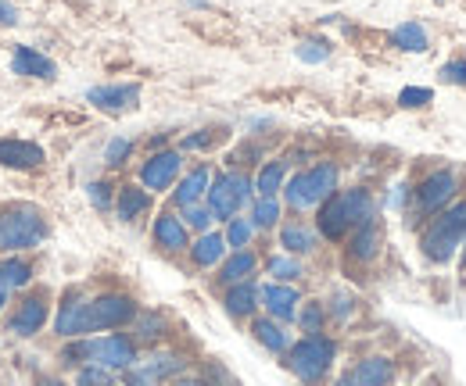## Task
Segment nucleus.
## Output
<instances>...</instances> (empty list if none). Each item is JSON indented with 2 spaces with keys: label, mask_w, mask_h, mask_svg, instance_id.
<instances>
[{
  "label": "nucleus",
  "mask_w": 466,
  "mask_h": 386,
  "mask_svg": "<svg viewBox=\"0 0 466 386\" xmlns=\"http://www.w3.org/2000/svg\"><path fill=\"white\" fill-rule=\"evenodd\" d=\"M269 276H277L280 282H288V279L301 276V265L291 262V258H273V262H269Z\"/></svg>",
  "instance_id": "nucleus-33"
},
{
  "label": "nucleus",
  "mask_w": 466,
  "mask_h": 386,
  "mask_svg": "<svg viewBox=\"0 0 466 386\" xmlns=\"http://www.w3.org/2000/svg\"><path fill=\"white\" fill-rule=\"evenodd\" d=\"M301 322H305V330H309V332H319V322H323V312H319L316 304H309V308L301 312Z\"/></svg>",
  "instance_id": "nucleus-38"
},
{
  "label": "nucleus",
  "mask_w": 466,
  "mask_h": 386,
  "mask_svg": "<svg viewBox=\"0 0 466 386\" xmlns=\"http://www.w3.org/2000/svg\"><path fill=\"white\" fill-rule=\"evenodd\" d=\"M377 243H380V225L370 219L362 222V229L355 233V240H351V258H359V262H370L373 254H377Z\"/></svg>",
  "instance_id": "nucleus-21"
},
{
  "label": "nucleus",
  "mask_w": 466,
  "mask_h": 386,
  "mask_svg": "<svg viewBox=\"0 0 466 386\" xmlns=\"http://www.w3.org/2000/svg\"><path fill=\"white\" fill-rule=\"evenodd\" d=\"M463 265H466V251H463Z\"/></svg>",
  "instance_id": "nucleus-45"
},
{
  "label": "nucleus",
  "mask_w": 466,
  "mask_h": 386,
  "mask_svg": "<svg viewBox=\"0 0 466 386\" xmlns=\"http://www.w3.org/2000/svg\"><path fill=\"white\" fill-rule=\"evenodd\" d=\"M391 376H395V369H391L388 358H366V361H359V365L351 369L345 380H349L351 386H388Z\"/></svg>",
  "instance_id": "nucleus-16"
},
{
  "label": "nucleus",
  "mask_w": 466,
  "mask_h": 386,
  "mask_svg": "<svg viewBox=\"0 0 466 386\" xmlns=\"http://www.w3.org/2000/svg\"><path fill=\"white\" fill-rule=\"evenodd\" d=\"M251 233H255V222H251V219H230V229H227V243L240 251V247H248Z\"/></svg>",
  "instance_id": "nucleus-30"
},
{
  "label": "nucleus",
  "mask_w": 466,
  "mask_h": 386,
  "mask_svg": "<svg viewBox=\"0 0 466 386\" xmlns=\"http://www.w3.org/2000/svg\"><path fill=\"white\" fill-rule=\"evenodd\" d=\"M434 101V94L427 90V86H406L402 94H399V104L402 108H427Z\"/></svg>",
  "instance_id": "nucleus-32"
},
{
  "label": "nucleus",
  "mask_w": 466,
  "mask_h": 386,
  "mask_svg": "<svg viewBox=\"0 0 466 386\" xmlns=\"http://www.w3.org/2000/svg\"><path fill=\"white\" fill-rule=\"evenodd\" d=\"M255 272V254H248V251H237L233 258H227V265H223V282H248V276Z\"/></svg>",
  "instance_id": "nucleus-25"
},
{
  "label": "nucleus",
  "mask_w": 466,
  "mask_h": 386,
  "mask_svg": "<svg viewBox=\"0 0 466 386\" xmlns=\"http://www.w3.org/2000/svg\"><path fill=\"white\" fill-rule=\"evenodd\" d=\"M0 25H18V7L11 0H0Z\"/></svg>",
  "instance_id": "nucleus-40"
},
{
  "label": "nucleus",
  "mask_w": 466,
  "mask_h": 386,
  "mask_svg": "<svg viewBox=\"0 0 466 386\" xmlns=\"http://www.w3.org/2000/svg\"><path fill=\"white\" fill-rule=\"evenodd\" d=\"M29 279H33V269H29L22 258H4V262H0V312H4L7 297H11L15 290H22Z\"/></svg>",
  "instance_id": "nucleus-17"
},
{
  "label": "nucleus",
  "mask_w": 466,
  "mask_h": 386,
  "mask_svg": "<svg viewBox=\"0 0 466 386\" xmlns=\"http://www.w3.org/2000/svg\"><path fill=\"white\" fill-rule=\"evenodd\" d=\"M280 243H284L291 254H305V251H312V247H316V236H312L309 229H301V225H284Z\"/></svg>",
  "instance_id": "nucleus-26"
},
{
  "label": "nucleus",
  "mask_w": 466,
  "mask_h": 386,
  "mask_svg": "<svg viewBox=\"0 0 466 386\" xmlns=\"http://www.w3.org/2000/svg\"><path fill=\"white\" fill-rule=\"evenodd\" d=\"M391 44L409 51V54H420V51H427V33H423L420 22H402V25L391 33Z\"/></svg>",
  "instance_id": "nucleus-22"
},
{
  "label": "nucleus",
  "mask_w": 466,
  "mask_h": 386,
  "mask_svg": "<svg viewBox=\"0 0 466 386\" xmlns=\"http://www.w3.org/2000/svg\"><path fill=\"white\" fill-rule=\"evenodd\" d=\"M208 193V168H194L183 183H179V190H176V201L183 204V208H194L201 197Z\"/></svg>",
  "instance_id": "nucleus-19"
},
{
  "label": "nucleus",
  "mask_w": 466,
  "mask_h": 386,
  "mask_svg": "<svg viewBox=\"0 0 466 386\" xmlns=\"http://www.w3.org/2000/svg\"><path fill=\"white\" fill-rule=\"evenodd\" d=\"M90 361V365H97V369H133V361H137V351H133V343L126 340V336H101V340H86V343H79V347H72V351H65V361Z\"/></svg>",
  "instance_id": "nucleus-6"
},
{
  "label": "nucleus",
  "mask_w": 466,
  "mask_h": 386,
  "mask_svg": "<svg viewBox=\"0 0 466 386\" xmlns=\"http://www.w3.org/2000/svg\"><path fill=\"white\" fill-rule=\"evenodd\" d=\"M108 383H112L108 369H97V365L83 369V372H79V380H76V386H108Z\"/></svg>",
  "instance_id": "nucleus-35"
},
{
  "label": "nucleus",
  "mask_w": 466,
  "mask_h": 386,
  "mask_svg": "<svg viewBox=\"0 0 466 386\" xmlns=\"http://www.w3.org/2000/svg\"><path fill=\"white\" fill-rule=\"evenodd\" d=\"M248 201H251V183H248L244 175H237V172L219 175V179L208 186V212L219 215V219L237 215Z\"/></svg>",
  "instance_id": "nucleus-8"
},
{
  "label": "nucleus",
  "mask_w": 466,
  "mask_h": 386,
  "mask_svg": "<svg viewBox=\"0 0 466 386\" xmlns=\"http://www.w3.org/2000/svg\"><path fill=\"white\" fill-rule=\"evenodd\" d=\"M334 193H338V165H330V162L309 168V172H298L288 183V190H284V197H288V204L294 212L316 208V204L330 201Z\"/></svg>",
  "instance_id": "nucleus-4"
},
{
  "label": "nucleus",
  "mask_w": 466,
  "mask_h": 386,
  "mask_svg": "<svg viewBox=\"0 0 466 386\" xmlns=\"http://www.w3.org/2000/svg\"><path fill=\"white\" fill-rule=\"evenodd\" d=\"M129 151H133V144H129L126 136H116V140L108 144V151H105V162H108V165H122V162L129 158Z\"/></svg>",
  "instance_id": "nucleus-34"
},
{
  "label": "nucleus",
  "mask_w": 466,
  "mask_h": 386,
  "mask_svg": "<svg viewBox=\"0 0 466 386\" xmlns=\"http://www.w3.org/2000/svg\"><path fill=\"white\" fill-rule=\"evenodd\" d=\"M44 322H47V301L44 297H25L15 312H11V332H18V336H33V332L44 330Z\"/></svg>",
  "instance_id": "nucleus-13"
},
{
  "label": "nucleus",
  "mask_w": 466,
  "mask_h": 386,
  "mask_svg": "<svg viewBox=\"0 0 466 386\" xmlns=\"http://www.w3.org/2000/svg\"><path fill=\"white\" fill-rule=\"evenodd\" d=\"M147 204H151L147 190H140V186H126V190L118 193V219L133 222L140 212H147Z\"/></svg>",
  "instance_id": "nucleus-23"
},
{
  "label": "nucleus",
  "mask_w": 466,
  "mask_h": 386,
  "mask_svg": "<svg viewBox=\"0 0 466 386\" xmlns=\"http://www.w3.org/2000/svg\"><path fill=\"white\" fill-rule=\"evenodd\" d=\"M179 386H208V383H201V380H187V383H179Z\"/></svg>",
  "instance_id": "nucleus-43"
},
{
  "label": "nucleus",
  "mask_w": 466,
  "mask_h": 386,
  "mask_svg": "<svg viewBox=\"0 0 466 386\" xmlns=\"http://www.w3.org/2000/svg\"><path fill=\"white\" fill-rule=\"evenodd\" d=\"M133 315H137V304L122 293H101L94 301L65 297L58 319H55V330H58V336H83V332L126 326Z\"/></svg>",
  "instance_id": "nucleus-1"
},
{
  "label": "nucleus",
  "mask_w": 466,
  "mask_h": 386,
  "mask_svg": "<svg viewBox=\"0 0 466 386\" xmlns=\"http://www.w3.org/2000/svg\"><path fill=\"white\" fill-rule=\"evenodd\" d=\"M11 72H15V75H25V79H55V75H58V64L47 54H40V51L18 44V47L11 51Z\"/></svg>",
  "instance_id": "nucleus-11"
},
{
  "label": "nucleus",
  "mask_w": 466,
  "mask_h": 386,
  "mask_svg": "<svg viewBox=\"0 0 466 386\" xmlns=\"http://www.w3.org/2000/svg\"><path fill=\"white\" fill-rule=\"evenodd\" d=\"M155 240L166 251H183L187 247V225L176 219V215H158V222H155Z\"/></svg>",
  "instance_id": "nucleus-18"
},
{
  "label": "nucleus",
  "mask_w": 466,
  "mask_h": 386,
  "mask_svg": "<svg viewBox=\"0 0 466 386\" xmlns=\"http://www.w3.org/2000/svg\"><path fill=\"white\" fill-rule=\"evenodd\" d=\"M183 219L190 222L194 229H208V222H212V212H205V208H187V215Z\"/></svg>",
  "instance_id": "nucleus-39"
},
{
  "label": "nucleus",
  "mask_w": 466,
  "mask_h": 386,
  "mask_svg": "<svg viewBox=\"0 0 466 386\" xmlns=\"http://www.w3.org/2000/svg\"><path fill=\"white\" fill-rule=\"evenodd\" d=\"M255 336H258V343L269 347V351H288V332L280 330L277 322H269V319H258V322H255Z\"/></svg>",
  "instance_id": "nucleus-27"
},
{
  "label": "nucleus",
  "mask_w": 466,
  "mask_h": 386,
  "mask_svg": "<svg viewBox=\"0 0 466 386\" xmlns=\"http://www.w3.org/2000/svg\"><path fill=\"white\" fill-rule=\"evenodd\" d=\"M0 165L18 168V172L44 165V147L33 140H0Z\"/></svg>",
  "instance_id": "nucleus-14"
},
{
  "label": "nucleus",
  "mask_w": 466,
  "mask_h": 386,
  "mask_svg": "<svg viewBox=\"0 0 466 386\" xmlns=\"http://www.w3.org/2000/svg\"><path fill=\"white\" fill-rule=\"evenodd\" d=\"M262 304L269 308L273 319L291 322L294 315H298V290H294V286H284V282H273V286L262 290Z\"/></svg>",
  "instance_id": "nucleus-15"
},
{
  "label": "nucleus",
  "mask_w": 466,
  "mask_h": 386,
  "mask_svg": "<svg viewBox=\"0 0 466 386\" xmlns=\"http://www.w3.org/2000/svg\"><path fill=\"white\" fill-rule=\"evenodd\" d=\"M208 144H212V133H198V136L183 140V151H198V147H208Z\"/></svg>",
  "instance_id": "nucleus-41"
},
{
  "label": "nucleus",
  "mask_w": 466,
  "mask_h": 386,
  "mask_svg": "<svg viewBox=\"0 0 466 386\" xmlns=\"http://www.w3.org/2000/svg\"><path fill=\"white\" fill-rule=\"evenodd\" d=\"M86 101L94 108L112 111V114H122V111H133L137 101H140V86L137 83H118V86H94L86 90Z\"/></svg>",
  "instance_id": "nucleus-10"
},
{
  "label": "nucleus",
  "mask_w": 466,
  "mask_h": 386,
  "mask_svg": "<svg viewBox=\"0 0 466 386\" xmlns=\"http://www.w3.org/2000/svg\"><path fill=\"white\" fill-rule=\"evenodd\" d=\"M334 365V343L327 336H305L301 343L291 347V372L305 383H316L327 376V369Z\"/></svg>",
  "instance_id": "nucleus-7"
},
{
  "label": "nucleus",
  "mask_w": 466,
  "mask_h": 386,
  "mask_svg": "<svg viewBox=\"0 0 466 386\" xmlns=\"http://www.w3.org/2000/svg\"><path fill=\"white\" fill-rule=\"evenodd\" d=\"M334 386H351V383H349V380H338V383H334Z\"/></svg>",
  "instance_id": "nucleus-44"
},
{
  "label": "nucleus",
  "mask_w": 466,
  "mask_h": 386,
  "mask_svg": "<svg viewBox=\"0 0 466 386\" xmlns=\"http://www.w3.org/2000/svg\"><path fill=\"white\" fill-rule=\"evenodd\" d=\"M108 386H116V383H108Z\"/></svg>",
  "instance_id": "nucleus-46"
},
{
  "label": "nucleus",
  "mask_w": 466,
  "mask_h": 386,
  "mask_svg": "<svg viewBox=\"0 0 466 386\" xmlns=\"http://www.w3.org/2000/svg\"><path fill=\"white\" fill-rule=\"evenodd\" d=\"M108 190H112L108 183H90V186H86V193H90L94 208H101V212H105V208L112 204V193H108Z\"/></svg>",
  "instance_id": "nucleus-36"
},
{
  "label": "nucleus",
  "mask_w": 466,
  "mask_h": 386,
  "mask_svg": "<svg viewBox=\"0 0 466 386\" xmlns=\"http://www.w3.org/2000/svg\"><path fill=\"white\" fill-rule=\"evenodd\" d=\"M230 243L219 236V233H205L198 243H194V262L201 265V269H212L216 262H223V251H227Z\"/></svg>",
  "instance_id": "nucleus-20"
},
{
  "label": "nucleus",
  "mask_w": 466,
  "mask_h": 386,
  "mask_svg": "<svg viewBox=\"0 0 466 386\" xmlns=\"http://www.w3.org/2000/svg\"><path fill=\"white\" fill-rule=\"evenodd\" d=\"M251 219H255V225H258V229H269V225H277V219H280V204H277L273 197H262V201L255 204Z\"/></svg>",
  "instance_id": "nucleus-29"
},
{
  "label": "nucleus",
  "mask_w": 466,
  "mask_h": 386,
  "mask_svg": "<svg viewBox=\"0 0 466 386\" xmlns=\"http://www.w3.org/2000/svg\"><path fill=\"white\" fill-rule=\"evenodd\" d=\"M47 240V219L36 204H7L0 208V251H29Z\"/></svg>",
  "instance_id": "nucleus-2"
},
{
  "label": "nucleus",
  "mask_w": 466,
  "mask_h": 386,
  "mask_svg": "<svg viewBox=\"0 0 466 386\" xmlns=\"http://www.w3.org/2000/svg\"><path fill=\"white\" fill-rule=\"evenodd\" d=\"M280 183H284V162H269V165L258 172V183H255V190H258L262 197H277Z\"/></svg>",
  "instance_id": "nucleus-28"
},
{
  "label": "nucleus",
  "mask_w": 466,
  "mask_h": 386,
  "mask_svg": "<svg viewBox=\"0 0 466 386\" xmlns=\"http://www.w3.org/2000/svg\"><path fill=\"white\" fill-rule=\"evenodd\" d=\"M373 219V197L370 190H345V193H334L323 212H319V233L327 240H341L351 225H362V222Z\"/></svg>",
  "instance_id": "nucleus-3"
},
{
  "label": "nucleus",
  "mask_w": 466,
  "mask_h": 386,
  "mask_svg": "<svg viewBox=\"0 0 466 386\" xmlns=\"http://www.w3.org/2000/svg\"><path fill=\"white\" fill-rule=\"evenodd\" d=\"M330 57V47L323 44V40H305V44H298V61H305V64H319V61H327Z\"/></svg>",
  "instance_id": "nucleus-31"
},
{
  "label": "nucleus",
  "mask_w": 466,
  "mask_h": 386,
  "mask_svg": "<svg viewBox=\"0 0 466 386\" xmlns=\"http://www.w3.org/2000/svg\"><path fill=\"white\" fill-rule=\"evenodd\" d=\"M179 175V154L176 151H162V154H151L144 168H140V179L147 190H169L173 179Z\"/></svg>",
  "instance_id": "nucleus-12"
},
{
  "label": "nucleus",
  "mask_w": 466,
  "mask_h": 386,
  "mask_svg": "<svg viewBox=\"0 0 466 386\" xmlns=\"http://www.w3.org/2000/svg\"><path fill=\"white\" fill-rule=\"evenodd\" d=\"M255 301H258V290L251 282H237L230 293H227V312L237 315V319H244V315L255 312Z\"/></svg>",
  "instance_id": "nucleus-24"
},
{
  "label": "nucleus",
  "mask_w": 466,
  "mask_h": 386,
  "mask_svg": "<svg viewBox=\"0 0 466 386\" xmlns=\"http://www.w3.org/2000/svg\"><path fill=\"white\" fill-rule=\"evenodd\" d=\"M452 193H456V175L452 172H431L427 179H423V186H420V193H416V204H420V215H434L438 208H445L449 201H452Z\"/></svg>",
  "instance_id": "nucleus-9"
},
{
  "label": "nucleus",
  "mask_w": 466,
  "mask_h": 386,
  "mask_svg": "<svg viewBox=\"0 0 466 386\" xmlns=\"http://www.w3.org/2000/svg\"><path fill=\"white\" fill-rule=\"evenodd\" d=\"M40 386H65V383H58V380H40Z\"/></svg>",
  "instance_id": "nucleus-42"
},
{
  "label": "nucleus",
  "mask_w": 466,
  "mask_h": 386,
  "mask_svg": "<svg viewBox=\"0 0 466 386\" xmlns=\"http://www.w3.org/2000/svg\"><path fill=\"white\" fill-rule=\"evenodd\" d=\"M463 233H466V201L431 222V229L423 233V254L431 262H438V265L452 262V251L460 247Z\"/></svg>",
  "instance_id": "nucleus-5"
},
{
  "label": "nucleus",
  "mask_w": 466,
  "mask_h": 386,
  "mask_svg": "<svg viewBox=\"0 0 466 386\" xmlns=\"http://www.w3.org/2000/svg\"><path fill=\"white\" fill-rule=\"evenodd\" d=\"M441 79L445 83H456V86H466V61H449L441 68Z\"/></svg>",
  "instance_id": "nucleus-37"
}]
</instances>
